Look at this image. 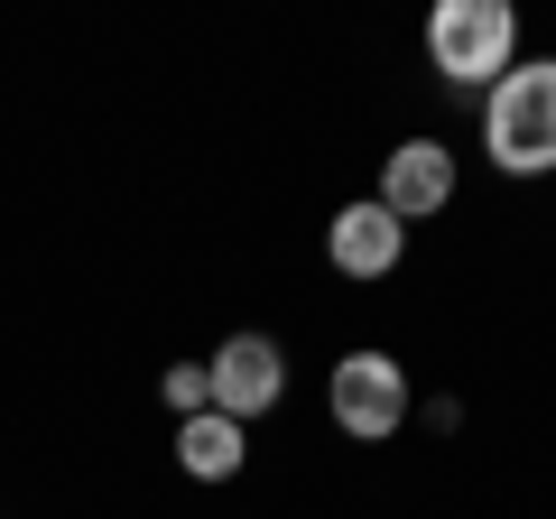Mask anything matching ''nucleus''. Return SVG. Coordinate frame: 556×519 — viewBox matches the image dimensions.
Returning <instances> with one entry per match:
<instances>
[{
  "label": "nucleus",
  "mask_w": 556,
  "mask_h": 519,
  "mask_svg": "<svg viewBox=\"0 0 556 519\" xmlns=\"http://www.w3.org/2000/svg\"><path fill=\"white\" fill-rule=\"evenodd\" d=\"M482 149L501 177H556V56H529L482 93Z\"/></svg>",
  "instance_id": "nucleus-1"
},
{
  "label": "nucleus",
  "mask_w": 556,
  "mask_h": 519,
  "mask_svg": "<svg viewBox=\"0 0 556 519\" xmlns=\"http://www.w3.org/2000/svg\"><path fill=\"white\" fill-rule=\"evenodd\" d=\"M427 56H437L445 84H482V93H492V84L519 65V10L510 0H437Z\"/></svg>",
  "instance_id": "nucleus-2"
},
{
  "label": "nucleus",
  "mask_w": 556,
  "mask_h": 519,
  "mask_svg": "<svg viewBox=\"0 0 556 519\" xmlns=\"http://www.w3.org/2000/svg\"><path fill=\"white\" fill-rule=\"evenodd\" d=\"M325 408H334L343 436L390 445L399 427H408V371H399L390 353H343V362H334V380H325Z\"/></svg>",
  "instance_id": "nucleus-3"
},
{
  "label": "nucleus",
  "mask_w": 556,
  "mask_h": 519,
  "mask_svg": "<svg viewBox=\"0 0 556 519\" xmlns=\"http://www.w3.org/2000/svg\"><path fill=\"white\" fill-rule=\"evenodd\" d=\"M204 390H214V408L232 427H251L260 408H278V390H288V353H278L269 334H232L214 362H204Z\"/></svg>",
  "instance_id": "nucleus-4"
},
{
  "label": "nucleus",
  "mask_w": 556,
  "mask_h": 519,
  "mask_svg": "<svg viewBox=\"0 0 556 519\" xmlns=\"http://www.w3.org/2000/svg\"><path fill=\"white\" fill-rule=\"evenodd\" d=\"M380 214H399V223H417V214H445L455 204V149L445 140H399L390 149V167H380Z\"/></svg>",
  "instance_id": "nucleus-5"
},
{
  "label": "nucleus",
  "mask_w": 556,
  "mask_h": 519,
  "mask_svg": "<svg viewBox=\"0 0 556 519\" xmlns=\"http://www.w3.org/2000/svg\"><path fill=\"white\" fill-rule=\"evenodd\" d=\"M325 260H334L343 279H390L399 260H408V223L362 195V204H343V214L325 223Z\"/></svg>",
  "instance_id": "nucleus-6"
},
{
  "label": "nucleus",
  "mask_w": 556,
  "mask_h": 519,
  "mask_svg": "<svg viewBox=\"0 0 556 519\" xmlns=\"http://www.w3.org/2000/svg\"><path fill=\"white\" fill-rule=\"evenodd\" d=\"M241 455H251V445H241V427L223 418V408H195V418L177 427V464H186L195 482H232Z\"/></svg>",
  "instance_id": "nucleus-7"
},
{
  "label": "nucleus",
  "mask_w": 556,
  "mask_h": 519,
  "mask_svg": "<svg viewBox=\"0 0 556 519\" xmlns=\"http://www.w3.org/2000/svg\"><path fill=\"white\" fill-rule=\"evenodd\" d=\"M167 408H177V418H195V408H214V390H204V362H167Z\"/></svg>",
  "instance_id": "nucleus-8"
}]
</instances>
